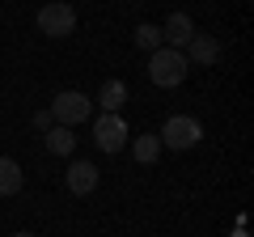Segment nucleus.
<instances>
[{"label": "nucleus", "mask_w": 254, "mask_h": 237, "mask_svg": "<svg viewBox=\"0 0 254 237\" xmlns=\"http://www.w3.org/2000/svg\"><path fill=\"white\" fill-rule=\"evenodd\" d=\"M190 64H187V55L174 51V47H157L153 55H148V81L161 85V89H178L182 81H187Z\"/></svg>", "instance_id": "1"}, {"label": "nucleus", "mask_w": 254, "mask_h": 237, "mask_svg": "<svg viewBox=\"0 0 254 237\" xmlns=\"http://www.w3.org/2000/svg\"><path fill=\"white\" fill-rule=\"evenodd\" d=\"M157 136H161L165 148L182 153V148H195L203 140V127H199V118H195V115H170V118H165V127L157 131Z\"/></svg>", "instance_id": "2"}, {"label": "nucleus", "mask_w": 254, "mask_h": 237, "mask_svg": "<svg viewBox=\"0 0 254 237\" xmlns=\"http://www.w3.org/2000/svg\"><path fill=\"white\" fill-rule=\"evenodd\" d=\"M89 115H93V102L85 98L81 89H64V93H55V102H51V118L60 123V127H76V123H85Z\"/></svg>", "instance_id": "3"}, {"label": "nucleus", "mask_w": 254, "mask_h": 237, "mask_svg": "<svg viewBox=\"0 0 254 237\" xmlns=\"http://www.w3.org/2000/svg\"><path fill=\"white\" fill-rule=\"evenodd\" d=\"M38 30H43L47 38H68L76 30V9H72V4H64V0L43 4V9H38Z\"/></svg>", "instance_id": "4"}, {"label": "nucleus", "mask_w": 254, "mask_h": 237, "mask_svg": "<svg viewBox=\"0 0 254 237\" xmlns=\"http://www.w3.org/2000/svg\"><path fill=\"white\" fill-rule=\"evenodd\" d=\"M93 144L102 153H123L127 148V118L123 115H102L93 123Z\"/></svg>", "instance_id": "5"}, {"label": "nucleus", "mask_w": 254, "mask_h": 237, "mask_svg": "<svg viewBox=\"0 0 254 237\" xmlns=\"http://www.w3.org/2000/svg\"><path fill=\"white\" fill-rule=\"evenodd\" d=\"M182 55H187V64H195V68H212V64L220 59V43H216L212 34H199V30H195Z\"/></svg>", "instance_id": "6"}, {"label": "nucleus", "mask_w": 254, "mask_h": 237, "mask_svg": "<svg viewBox=\"0 0 254 237\" xmlns=\"http://www.w3.org/2000/svg\"><path fill=\"white\" fill-rule=\"evenodd\" d=\"M102 182V174L93 170V161H72L68 165V191L76 195V199H85V195H93Z\"/></svg>", "instance_id": "7"}, {"label": "nucleus", "mask_w": 254, "mask_h": 237, "mask_svg": "<svg viewBox=\"0 0 254 237\" xmlns=\"http://www.w3.org/2000/svg\"><path fill=\"white\" fill-rule=\"evenodd\" d=\"M190 34H195V21H190L187 13H170L165 26H161V43L174 47V51H182V47L190 43Z\"/></svg>", "instance_id": "8"}, {"label": "nucleus", "mask_w": 254, "mask_h": 237, "mask_svg": "<svg viewBox=\"0 0 254 237\" xmlns=\"http://www.w3.org/2000/svg\"><path fill=\"white\" fill-rule=\"evenodd\" d=\"M123 102H127V85L123 81H102V89H98V106H102V115H119L123 110Z\"/></svg>", "instance_id": "9"}, {"label": "nucleus", "mask_w": 254, "mask_h": 237, "mask_svg": "<svg viewBox=\"0 0 254 237\" xmlns=\"http://www.w3.org/2000/svg\"><path fill=\"white\" fill-rule=\"evenodd\" d=\"M43 144H47V153L68 157V153L76 148V136H72V127H60V123H55L51 131H43Z\"/></svg>", "instance_id": "10"}, {"label": "nucleus", "mask_w": 254, "mask_h": 237, "mask_svg": "<svg viewBox=\"0 0 254 237\" xmlns=\"http://www.w3.org/2000/svg\"><path fill=\"white\" fill-rule=\"evenodd\" d=\"M21 165L13 161V157H0V195H17L21 191Z\"/></svg>", "instance_id": "11"}, {"label": "nucleus", "mask_w": 254, "mask_h": 237, "mask_svg": "<svg viewBox=\"0 0 254 237\" xmlns=\"http://www.w3.org/2000/svg\"><path fill=\"white\" fill-rule=\"evenodd\" d=\"M131 157H136L140 165H153L157 157H161V136H157V131H148V136H136V144H131Z\"/></svg>", "instance_id": "12"}, {"label": "nucleus", "mask_w": 254, "mask_h": 237, "mask_svg": "<svg viewBox=\"0 0 254 237\" xmlns=\"http://www.w3.org/2000/svg\"><path fill=\"white\" fill-rule=\"evenodd\" d=\"M136 47H144L148 55L161 47V26H153V21H140L136 26Z\"/></svg>", "instance_id": "13"}, {"label": "nucleus", "mask_w": 254, "mask_h": 237, "mask_svg": "<svg viewBox=\"0 0 254 237\" xmlns=\"http://www.w3.org/2000/svg\"><path fill=\"white\" fill-rule=\"evenodd\" d=\"M34 127H38V131H51V127H55L51 110H38V115H34Z\"/></svg>", "instance_id": "14"}, {"label": "nucleus", "mask_w": 254, "mask_h": 237, "mask_svg": "<svg viewBox=\"0 0 254 237\" xmlns=\"http://www.w3.org/2000/svg\"><path fill=\"white\" fill-rule=\"evenodd\" d=\"M13 237H34V233H26V229H21V233H13Z\"/></svg>", "instance_id": "15"}]
</instances>
